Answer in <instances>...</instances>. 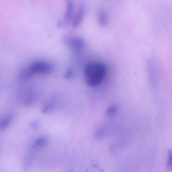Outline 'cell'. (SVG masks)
<instances>
[{"label":"cell","instance_id":"obj_7","mask_svg":"<svg viewBox=\"0 0 172 172\" xmlns=\"http://www.w3.org/2000/svg\"><path fill=\"white\" fill-rule=\"evenodd\" d=\"M98 23L102 26L107 25L108 22V17L106 12L103 10H101L98 14Z\"/></svg>","mask_w":172,"mask_h":172},{"label":"cell","instance_id":"obj_12","mask_svg":"<svg viewBox=\"0 0 172 172\" xmlns=\"http://www.w3.org/2000/svg\"><path fill=\"white\" fill-rule=\"evenodd\" d=\"M168 167L169 169H171L172 168V151L169 150L168 160Z\"/></svg>","mask_w":172,"mask_h":172},{"label":"cell","instance_id":"obj_1","mask_svg":"<svg viewBox=\"0 0 172 172\" xmlns=\"http://www.w3.org/2000/svg\"><path fill=\"white\" fill-rule=\"evenodd\" d=\"M84 73L87 84L95 87L101 85L104 81L107 75V68L103 63L92 62L86 65Z\"/></svg>","mask_w":172,"mask_h":172},{"label":"cell","instance_id":"obj_13","mask_svg":"<svg viewBox=\"0 0 172 172\" xmlns=\"http://www.w3.org/2000/svg\"><path fill=\"white\" fill-rule=\"evenodd\" d=\"M73 75V72L71 70L68 71L65 75V78L66 79H68L71 77Z\"/></svg>","mask_w":172,"mask_h":172},{"label":"cell","instance_id":"obj_4","mask_svg":"<svg viewBox=\"0 0 172 172\" xmlns=\"http://www.w3.org/2000/svg\"><path fill=\"white\" fill-rule=\"evenodd\" d=\"M85 11V7L84 4L80 5L78 8L73 22V26L74 27H78L81 23L84 17Z\"/></svg>","mask_w":172,"mask_h":172},{"label":"cell","instance_id":"obj_5","mask_svg":"<svg viewBox=\"0 0 172 172\" xmlns=\"http://www.w3.org/2000/svg\"><path fill=\"white\" fill-rule=\"evenodd\" d=\"M73 4L72 1H69L67 3V9L64 18V20L59 22L58 25L60 26L63 25L64 23L67 24L72 19L73 10Z\"/></svg>","mask_w":172,"mask_h":172},{"label":"cell","instance_id":"obj_2","mask_svg":"<svg viewBox=\"0 0 172 172\" xmlns=\"http://www.w3.org/2000/svg\"><path fill=\"white\" fill-rule=\"evenodd\" d=\"M33 75L35 74L48 75L51 73L53 68L50 64L43 61H37L29 65Z\"/></svg>","mask_w":172,"mask_h":172},{"label":"cell","instance_id":"obj_6","mask_svg":"<svg viewBox=\"0 0 172 172\" xmlns=\"http://www.w3.org/2000/svg\"><path fill=\"white\" fill-rule=\"evenodd\" d=\"M48 140L46 136L39 137L34 141L32 145L33 148L35 149H39L43 148L47 144Z\"/></svg>","mask_w":172,"mask_h":172},{"label":"cell","instance_id":"obj_8","mask_svg":"<svg viewBox=\"0 0 172 172\" xmlns=\"http://www.w3.org/2000/svg\"><path fill=\"white\" fill-rule=\"evenodd\" d=\"M12 119V116L8 115L4 117L0 121V130H4L8 126L11 124Z\"/></svg>","mask_w":172,"mask_h":172},{"label":"cell","instance_id":"obj_11","mask_svg":"<svg viewBox=\"0 0 172 172\" xmlns=\"http://www.w3.org/2000/svg\"><path fill=\"white\" fill-rule=\"evenodd\" d=\"M118 111V107L116 106H113L108 109L106 112V114L108 116H112L115 115Z\"/></svg>","mask_w":172,"mask_h":172},{"label":"cell","instance_id":"obj_3","mask_svg":"<svg viewBox=\"0 0 172 172\" xmlns=\"http://www.w3.org/2000/svg\"><path fill=\"white\" fill-rule=\"evenodd\" d=\"M64 41L68 46L76 51L81 50L85 46L84 41L79 37L67 36L65 38Z\"/></svg>","mask_w":172,"mask_h":172},{"label":"cell","instance_id":"obj_9","mask_svg":"<svg viewBox=\"0 0 172 172\" xmlns=\"http://www.w3.org/2000/svg\"><path fill=\"white\" fill-rule=\"evenodd\" d=\"M36 95L34 92H31L27 97L25 100V104L29 106L33 105L36 101Z\"/></svg>","mask_w":172,"mask_h":172},{"label":"cell","instance_id":"obj_14","mask_svg":"<svg viewBox=\"0 0 172 172\" xmlns=\"http://www.w3.org/2000/svg\"><path fill=\"white\" fill-rule=\"evenodd\" d=\"M31 125L34 128H36L37 127L38 125L37 122H34L32 123Z\"/></svg>","mask_w":172,"mask_h":172},{"label":"cell","instance_id":"obj_10","mask_svg":"<svg viewBox=\"0 0 172 172\" xmlns=\"http://www.w3.org/2000/svg\"><path fill=\"white\" fill-rule=\"evenodd\" d=\"M57 103V100L53 99L48 103L44 107L43 112L45 113L50 111L53 109L55 107Z\"/></svg>","mask_w":172,"mask_h":172}]
</instances>
